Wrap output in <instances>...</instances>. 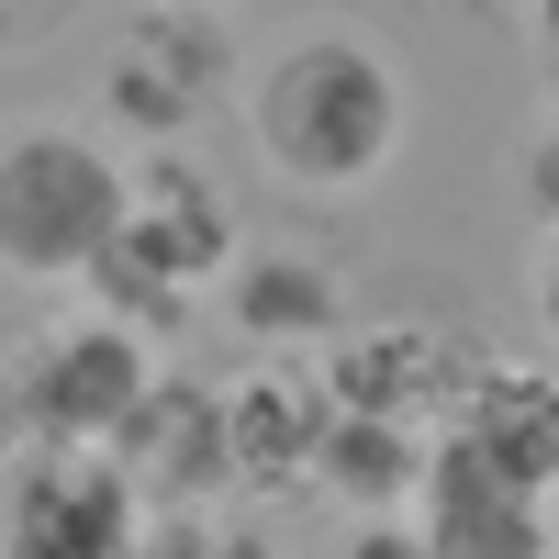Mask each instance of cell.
Wrapping results in <instances>:
<instances>
[{"instance_id":"ba28073f","label":"cell","mask_w":559,"mask_h":559,"mask_svg":"<svg viewBox=\"0 0 559 559\" xmlns=\"http://www.w3.org/2000/svg\"><path fill=\"white\" fill-rule=\"evenodd\" d=\"M437 437L471 448L481 471H503L515 492L559 503V369H548V358H481Z\"/></svg>"},{"instance_id":"7c38bea8","label":"cell","mask_w":559,"mask_h":559,"mask_svg":"<svg viewBox=\"0 0 559 559\" xmlns=\"http://www.w3.org/2000/svg\"><path fill=\"white\" fill-rule=\"evenodd\" d=\"M224 414H236V492H292V481H313V448H324V426H336L324 358H269V369H247V381L224 392Z\"/></svg>"},{"instance_id":"9c48e42d","label":"cell","mask_w":559,"mask_h":559,"mask_svg":"<svg viewBox=\"0 0 559 559\" xmlns=\"http://www.w3.org/2000/svg\"><path fill=\"white\" fill-rule=\"evenodd\" d=\"M492 347H459L437 324H347L324 347V392L358 414H414V426H448V403L471 392V369Z\"/></svg>"},{"instance_id":"9a60e30c","label":"cell","mask_w":559,"mask_h":559,"mask_svg":"<svg viewBox=\"0 0 559 559\" xmlns=\"http://www.w3.org/2000/svg\"><path fill=\"white\" fill-rule=\"evenodd\" d=\"M123 559H213V515H191V503H146V526H134Z\"/></svg>"},{"instance_id":"4fadbf2b","label":"cell","mask_w":559,"mask_h":559,"mask_svg":"<svg viewBox=\"0 0 559 559\" xmlns=\"http://www.w3.org/2000/svg\"><path fill=\"white\" fill-rule=\"evenodd\" d=\"M426 471H437V426H414V414L336 403V426L313 448V492L336 503V515H414V503H426Z\"/></svg>"},{"instance_id":"7a4b0ae2","label":"cell","mask_w":559,"mask_h":559,"mask_svg":"<svg viewBox=\"0 0 559 559\" xmlns=\"http://www.w3.org/2000/svg\"><path fill=\"white\" fill-rule=\"evenodd\" d=\"M134 157L102 123H12L0 134V269L57 292L123 236Z\"/></svg>"},{"instance_id":"3957f363","label":"cell","mask_w":559,"mask_h":559,"mask_svg":"<svg viewBox=\"0 0 559 559\" xmlns=\"http://www.w3.org/2000/svg\"><path fill=\"white\" fill-rule=\"evenodd\" d=\"M236 34L213 0H134L102 45V123L123 146H191L213 123V102H236Z\"/></svg>"},{"instance_id":"6da1fadb","label":"cell","mask_w":559,"mask_h":559,"mask_svg":"<svg viewBox=\"0 0 559 559\" xmlns=\"http://www.w3.org/2000/svg\"><path fill=\"white\" fill-rule=\"evenodd\" d=\"M247 146L280 191H313V202H347L369 191L403 134H414V79L381 34H347V23H313L292 45H269L247 68Z\"/></svg>"},{"instance_id":"d6986e66","label":"cell","mask_w":559,"mask_h":559,"mask_svg":"<svg viewBox=\"0 0 559 559\" xmlns=\"http://www.w3.org/2000/svg\"><path fill=\"white\" fill-rule=\"evenodd\" d=\"M213 559H292V548H280L258 515H224V526H213Z\"/></svg>"},{"instance_id":"8fae6325","label":"cell","mask_w":559,"mask_h":559,"mask_svg":"<svg viewBox=\"0 0 559 559\" xmlns=\"http://www.w3.org/2000/svg\"><path fill=\"white\" fill-rule=\"evenodd\" d=\"M414 537L426 559H559V515L537 492H515L503 471H481L471 448L437 437V471H426V503H414Z\"/></svg>"},{"instance_id":"5b68a950","label":"cell","mask_w":559,"mask_h":559,"mask_svg":"<svg viewBox=\"0 0 559 559\" xmlns=\"http://www.w3.org/2000/svg\"><path fill=\"white\" fill-rule=\"evenodd\" d=\"M146 492L112 448H12L0 459V559H123Z\"/></svg>"},{"instance_id":"44dd1931","label":"cell","mask_w":559,"mask_h":559,"mask_svg":"<svg viewBox=\"0 0 559 559\" xmlns=\"http://www.w3.org/2000/svg\"><path fill=\"white\" fill-rule=\"evenodd\" d=\"M213 12H224V0H213Z\"/></svg>"},{"instance_id":"e0dca14e","label":"cell","mask_w":559,"mask_h":559,"mask_svg":"<svg viewBox=\"0 0 559 559\" xmlns=\"http://www.w3.org/2000/svg\"><path fill=\"white\" fill-rule=\"evenodd\" d=\"M336 559H426V537H414V515H347Z\"/></svg>"},{"instance_id":"ac0fdd59","label":"cell","mask_w":559,"mask_h":559,"mask_svg":"<svg viewBox=\"0 0 559 559\" xmlns=\"http://www.w3.org/2000/svg\"><path fill=\"white\" fill-rule=\"evenodd\" d=\"M526 302H537V336L559 347V224H537V269H526Z\"/></svg>"},{"instance_id":"5bb4252c","label":"cell","mask_w":559,"mask_h":559,"mask_svg":"<svg viewBox=\"0 0 559 559\" xmlns=\"http://www.w3.org/2000/svg\"><path fill=\"white\" fill-rule=\"evenodd\" d=\"M515 191H526V213L537 224H559V90L526 112V134H515Z\"/></svg>"},{"instance_id":"30bf717a","label":"cell","mask_w":559,"mask_h":559,"mask_svg":"<svg viewBox=\"0 0 559 559\" xmlns=\"http://www.w3.org/2000/svg\"><path fill=\"white\" fill-rule=\"evenodd\" d=\"M123 236L146 247L191 302H213V280L236 269V247H247V236H236V202H224V191H213V168H191L179 146H146V157H134Z\"/></svg>"},{"instance_id":"52a82bcc","label":"cell","mask_w":559,"mask_h":559,"mask_svg":"<svg viewBox=\"0 0 559 559\" xmlns=\"http://www.w3.org/2000/svg\"><path fill=\"white\" fill-rule=\"evenodd\" d=\"M213 313H224V336L258 347V358H324L358 324L324 247H236V269L213 280Z\"/></svg>"},{"instance_id":"2e32d148","label":"cell","mask_w":559,"mask_h":559,"mask_svg":"<svg viewBox=\"0 0 559 559\" xmlns=\"http://www.w3.org/2000/svg\"><path fill=\"white\" fill-rule=\"evenodd\" d=\"M68 23H79V0H0V68L34 57V45H57Z\"/></svg>"},{"instance_id":"277c9868","label":"cell","mask_w":559,"mask_h":559,"mask_svg":"<svg viewBox=\"0 0 559 559\" xmlns=\"http://www.w3.org/2000/svg\"><path fill=\"white\" fill-rule=\"evenodd\" d=\"M157 369H168L157 336H134V324L90 313V302L12 347V381H23V426H34V448H45V437H57V448H112L123 414L146 403Z\"/></svg>"},{"instance_id":"ffe728a7","label":"cell","mask_w":559,"mask_h":559,"mask_svg":"<svg viewBox=\"0 0 559 559\" xmlns=\"http://www.w3.org/2000/svg\"><path fill=\"white\" fill-rule=\"evenodd\" d=\"M526 45H537V57L559 68V0H526Z\"/></svg>"},{"instance_id":"8992f818","label":"cell","mask_w":559,"mask_h":559,"mask_svg":"<svg viewBox=\"0 0 559 559\" xmlns=\"http://www.w3.org/2000/svg\"><path fill=\"white\" fill-rule=\"evenodd\" d=\"M112 459L134 471V492H146V503H191V515H202L213 492H236V414H224L213 381H191V369H157L146 403L123 414Z\"/></svg>"}]
</instances>
